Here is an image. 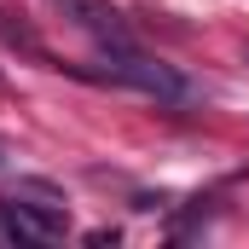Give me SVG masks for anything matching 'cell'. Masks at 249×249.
I'll return each mask as SVG.
<instances>
[{"label": "cell", "mask_w": 249, "mask_h": 249, "mask_svg": "<svg viewBox=\"0 0 249 249\" xmlns=\"http://www.w3.org/2000/svg\"><path fill=\"white\" fill-rule=\"evenodd\" d=\"M99 81H116V87H139V93H151V99H186L191 87H186V75L174 70V64H157V58H145V53H116V58L105 64V70H93Z\"/></svg>", "instance_id": "6da1fadb"}, {"label": "cell", "mask_w": 249, "mask_h": 249, "mask_svg": "<svg viewBox=\"0 0 249 249\" xmlns=\"http://www.w3.org/2000/svg\"><path fill=\"white\" fill-rule=\"evenodd\" d=\"M64 18L81 29V35H93L99 47H110V53H127L133 47V35H127V23H122V12L110 6V0H53Z\"/></svg>", "instance_id": "7a4b0ae2"}, {"label": "cell", "mask_w": 249, "mask_h": 249, "mask_svg": "<svg viewBox=\"0 0 249 249\" xmlns=\"http://www.w3.org/2000/svg\"><path fill=\"white\" fill-rule=\"evenodd\" d=\"M0 232L12 244H41V238H58L64 214L58 209H41V203H18V197H0Z\"/></svg>", "instance_id": "3957f363"}]
</instances>
